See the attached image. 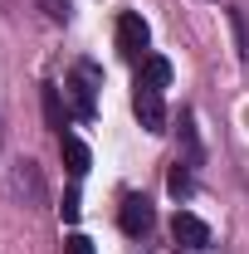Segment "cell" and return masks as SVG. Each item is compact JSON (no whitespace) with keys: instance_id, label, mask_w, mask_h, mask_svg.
I'll return each mask as SVG.
<instances>
[{"instance_id":"cell-3","label":"cell","mask_w":249,"mask_h":254,"mask_svg":"<svg viewBox=\"0 0 249 254\" xmlns=\"http://www.w3.org/2000/svg\"><path fill=\"white\" fill-rule=\"evenodd\" d=\"M171 235H176V245H181V250H190V254L210 250V225L200 220V215H190V210H176Z\"/></svg>"},{"instance_id":"cell-9","label":"cell","mask_w":249,"mask_h":254,"mask_svg":"<svg viewBox=\"0 0 249 254\" xmlns=\"http://www.w3.org/2000/svg\"><path fill=\"white\" fill-rule=\"evenodd\" d=\"M190 171H195V166H190L186 157H176V166H171V181H166V186H171V195H190Z\"/></svg>"},{"instance_id":"cell-2","label":"cell","mask_w":249,"mask_h":254,"mask_svg":"<svg viewBox=\"0 0 249 254\" xmlns=\"http://www.w3.org/2000/svg\"><path fill=\"white\" fill-rule=\"evenodd\" d=\"M132 113H137V123L147 127V132H166V103H161V88L137 83V88H132Z\"/></svg>"},{"instance_id":"cell-7","label":"cell","mask_w":249,"mask_h":254,"mask_svg":"<svg viewBox=\"0 0 249 254\" xmlns=\"http://www.w3.org/2000/svg\"><path fill=\"white\" fill-rule=\"evenodd\" d=\"M137 83H147V88H166V83H171V64L156 59V54H147V59H142V73H137Z\"/></svg>"},{"instance_id":"cell-12","label":"cell","mask_w":249,"mask_h":254,"mask_svg":"<svg viewBox=\"0 0 249 254\" xmlns=\"http://www.w3.org/2000/svg\"><path fill=\"white\" fill-rule=\"evenodd\" d=\"M49 20H68V0H39Z\"/></svg>"},{"instance_id":"cell-5","label":"cell","mask_w":249,"mask_h":254,"mask_svg":"<svg viewBox=\"0 0 249 254\" xmlns=\"http://www.w3.org/2000/svg\"><path fill=\"white\" fill-rule=\"evenodd\" d=\"M118 220H123L127 235H147V230L156 225V210H152V200H147V195H127V200H123V215H118Z\"/></svg>"},{"instance_id":"cell-13","label":"cell","mask_w":249,"mask_h":254,"mask_svg":"<svg viewBox=\"0 0 249 254\" xmlns=\"http://www.w3.org/2000/svg\"><path fill=\"white\" fill-rule=\"evenodd\" d=\"M68 254H93V240L88 235H68Z\"/></svg>"},{"instance_id":"cell-4","label":"cell","mask_w":249,"mask_h":254,"mask_svg":"<svg viewBox=\"0 0 249 254\" xmlns=\"http://www.w3.org/2000/svg\"><path fill=\"white\" fill-rule=\"evenodd\" d=\"M118 49H123V59H147L142 49H147V20L142 15H123L118 20Z\"/></svg>"},{"instance_id":"cell-6","label":"cell","mask_w":249,"mask_h":254,"mask_svg":"<svg viewBox=\"0 0 249 254\" xmlns=\"http://www.w3.org/2000/svg\"><path fill=\"white\" fill-rule=\"evenodd\" d=\"M59 152H63V166H68L73 176H88V161H93V157H88V147H83L73 132H63V137H59Z\"/></svg>"},{"instance_id":"cell-11","label":"cell","mask_w":249,"mask_h":254,"mask_svg":"<svg viewBox=\"0 0 249 254\" xmlns=\"http://www.w3.org/2000/svg\"><path fill=\"white\" fill-rule=\"evenodd\" d=\"M59 210H63V220H68V225L83 215V205H78V190H68V195H63V205H59Z\"/></svg>"},{"instance_id":"cell-1","label":"cell","mask_w":249,"mask_h":254,"mask_svg":"<svg viewBox=\"0 0 249 254\" xmlns=\"http://www.w3.org/2000/svg\"><path fill=\"white\" fill-rule=\"evenodd\" d=\"M98 88H103V73H98V64H73V73H68V93H73V113L78 118H93L98 108Z\"/></svg>"},{"instance_id":"cell-8","label":"cell","mask_w":249,"mask_h":254,"mask_svg":"<svg viewBox=\"0 0 249 254\" xmlns=\"http://www.w3.org/2000/svg\"><path fill=\"white\" fill-rule=\"evenodd\" d=\"M44 123L63 137V103H59V88L54 83H44Z\"/></svg>"},{"instance_id":"cell-10","label":"cell","mask_w":249,"mask_h":254,"mask_svg":"<svg viewBox=\"0 0 249 254\" xmlns=\"http://www.w3.org/2000/svg\"><path fill=\"white\" fill-rule=\"evenodd\" d=\"M230 25H235V44H240V59H249V39H245V15L230 10Z\"/></svg>"}]
</instances>
